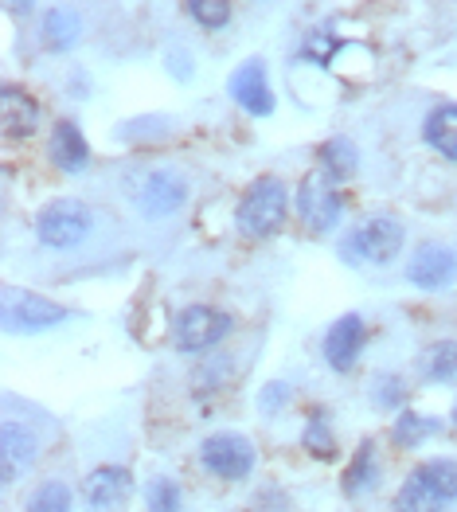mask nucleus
<instances>
[{"instance_id": "f257e3e1", "label": "nucleus", "mask_w": 457, "mask_h": 512, "mask_svg": "<svg viewBox=\"0 0 457 512\" xmlns=\"http://www.w3.org/2000/svg\"><path fill=\"white\" fill-rule=\"evenodd\" d=\"M290 212H293V196L290 188H286V180L274 176V172L254 176L247 188H243L239 204H235V231L243 239H254V243L274 239L286 227Z\"/></svg>"}, {"instance_id": "f03ea898", "label": "nucleus", "mask_w": 457, "mask_h": 512, "mask_svg": "<svg viewBox=\"0 0 457 512\" xmlns=\"http://www.w3.org/2000/svg\"><path fill=\"white\" fill-rule=\"evenodd\" d=\"M403 247H407V227L395 215H368L344 235L340 255L352 266H391L399 262Z\"/></svg>"}, {"instance_id": "7ed1b4c3", "label": "nucleus", "mask_w": 457, "mask_h": 512, "mask_svg": "<svg viewBox=\"0 0 457 512\" xmlns=\"http://www.w3.org/2000/svg\"><path fill=\"white\" fill-rule=\"evenodd\" d=\"M200 458V470L223 481V485H243L254 477L258 470V446L250 434H239V430H215L200 442L196 450Z\"/></svg>"}, {"instance_id": "20e7f679", "label": "nucleus", "mask_w": 457, "mask_h": 512, "mask_svg": "<svg viewBox=\"0 0 457 512\" xmlns=\"http://www.w3.org/2000/svg\"><path fill=\"white\" fill-rule=\"evenodd\" d=\"M348 200L340 192V184H333L325 172H305L297 192H293V215L309 235H333L344 223Z\"/></svg>"}, {"instance_id": "39448f33", "label": "nucleus", "mask_w": 457, "mask_h": 512, "mask_svg": "<svg viewBox=\"0 0 457 512\" xmlns=\"http://www.w3.org/2000/svg\"><path fill=\"white\" fill-rule=\"evenodd\" d=\"M94 231V215L75 196H55L36 212V239L47 251H75Z\"/></svg>"}, {"instance_id": "423d86ee", "label": "nucleus", "mask_w": 457, "mask_h": 512, "mask_svg": "<svg viewBox=\"0 0 457 512\" xmlns=\"http://www.w3.org/2000/svg\"><path fill=\"white\" fill-rule=\"evenodd\" d=\"M168 329H172L168 333L172 348L192 356V352H211V348H219L227 341L235 333V317L227 309H219V305H184L172 317Z\"/></svg>"}, {"instance_id": "0eeeda50", "label": "nucleus", "mask_w": 457, "mask_h": 512, "mask_svg": "<svg viewBox=\"0 0 457 512\" xmlns=\"http://www.w3.org/2000/svg\"><path fill=\"white\" fill-rule=\"evenodd\" d=\"M188 180L180 176L176 169H149L141 172L133 184H129V200L141 219H172L188 204Z\"/></svg>"}, {"instance_id": "6e6552de", "label": "nucleus", "mask_w": 457, "mask_h": 512, "mask_svg": "<svg viewBox=\"0 0 457 512\" xmlns=\"http://www.w3.org/2000/svg\"><path fill=\"white\" fill-rule=\"evenodd\" d=\"M67 305L43 298L36 290H8L4 294V333L8 337H40L67 321Z\"/></svg>"}, {"instance_id": "1a4fd4ad", "label": "nucleus", "mask_w": 457, "mask_h": 512, "mask_svg": "<svg viewBox=\"0 0 457 512\" xmlns=\"http://www.w3.org/2000/svg\"><path fill=\"white\" fill-rule=\"evenodd\" d=\"M40 454H43L40 430L32 427L28 419L4 415V423H0V481H4V489L20 485L28 473L36 470Z\"/></svg>"}, {"instance_id": "9d476101", "label": "nucleus", "mask_w": 457, "mask_h": 512, "mask_svg": "<svg viewBox=\"0 0 457 512\" xmlns=\"http://www.w3.org/2000/svg\"><path fill=\"white\" fill-rule=\"evenodd\" d=\"M133 493H137V477L129 466H94L79 485V497H83L86 512H129L133 505Z\"/></svg>"}, {"instance_id": "9b49d317", "label": "nucleus", "mask_w": 457, "mask_h": 512, "mask_svg": "<svg viewBox=\"0 0 457 512\" xmlns=\"http://www.w3.org/2000/svg\"><path fill=\"white\" fill-rule=\"evenodd\" d=\"M368 348V321L360 313H340L321 337V356L336 376H352Z\"/></svg>"}, {"instance_id": "f8f14e48", "label": "nucleus", "mask_w": 457, "mask_h": 512, "mask_svg": "<svg viewBox=\"0 0 457 512\" xmlns=\"http://www.w3.org/2000/svg\"><path fill=\"white\" fill-rule=\"evenodd\" d=\"M407 282L422 290V294H438V290H450L457 282V251L446 243H418L407 266H403Z\"/></svg>"}, {"instance_id": "ddd939ff", "label": "nucleus", "mask_w": 457, "mask_h": 512, "mask_svg": "<svg viewBox=\"0 0 457 512\" xmlns=\"http://www.w3.org/2000/svg\"><path fill=\"white\" fill-rule=\"evenodd\" d=\"M227 94H231V102L239 110H247L250 118H270L278 110V94H274V86L266 79V63L262 59L239 63L231 71V79H227Z\"/></svg>"}, {"instance_id": "4468645a", "label": "nucleus", "mask_w": 457, "mask_h": 512, "mask_svg": "<svg viewBox=\"0 0 457 512\" xmlns=\"http://www.w3.org/2000/svg\"><path fill=\"white\" fill-rule=\"evenodd\" d=\"M383 489V454L375 438H360V446L348 454L340 470V493L344 501H368Z\"/></svg>"}, {"instance_id": "2eb2a0df", "label": "nucleus", "mask_w": 457, "mask_h": 512, "mask_svg": "<svg viewBox=\"0 0 457 512\" xmlns=\"http://www.w3.org/2000/svg\"><path fill=\"white\" fill-rule=\"evenodd\" d=\"M43 122V106L32 90L16 83L0 86V133L8 145H20L28 137H36V129Z\"/></svg>"}, {"instance_id": "dca6fc26", "label": "nucleus", "mask_w": 457, "mask_h": 512, "mask_svg": "<svg viewBox=\"0 0 457 512\" xmlns=\"http://www.w3.org/2000/svg\"><path fill=\"white\" fill-rule=\"evenodd\" d=\"M90 157L94 153H90V141L79 129V122L75 118H59L51 126V137H47V161L63 176H79V172L90 169Z\"/></svg>"}, {"instance_id": "f3484780", "label": "nucleus", "mask_w": 457, "mask_h": 512, "mask_svg": "<svg viewBox=\"0 0 457 512\" xmlns=\"http://www.w3.org/2000/svg\"><path fill=\"white\" fill-rule=\"evenodd\" d=\"M301 450H305L313 462H321V466H336V458H340V438H336L329 407H309V411H305V423H301Z\"/></svg>"}, {"instance_id": "a211bd4d", "label": "nucleus", "mask_w": 457, "mask_h": 512, "mask_svg": "<svg viewBox=\"0 0 457 512\" xmlns=\"http://www.w3.org/2000/svg\"><path fill=\"white\" fill-rule=\"evenodd\" d=\"M438 434H442V419L422 415V411H415V407L399 411V415H395V423H391V430H387L391 446H395V450H403V454H415V450H422L430 438H438Z\"/></svg>"}, {"instance_id": "6ab92c4d", "label": "nucleus", "mask_w": 457, "mask_h": 512, "mask_svg": "<svg viewBox=\"0 0 457 512\" xmlns=\"http://www.w3.org/2000/svg\"><path fill=\"white\" fill-rule=\"evenodd\" d=\"M422 141L434 149L442 161L457 165V102H442L422 118Z\"/></svg>"}, {"instance_id": "aec40b11", "label": "nucleus", "mask_w": 457, "mask_h": 512, "mask_svg": "<svg viewBox=\"0 0 457 512\" xmlns=\"http://www.w3.org/2000/svg\"><path fill=\"white\" fill-rule=\"evenodd\" d=\"M317 172H325L333 184H348L360 172V149H356V141L344 137V133L321 141V149H317Z\"/></svg>"}, {"instance_id": "412c9836", "label": "nucleus", "mask_w": 457, "mask_h": 512, "mask_svg": "<svg viewBox=\"0 0 457 512\" xmlns=\"http://www.w3.org/2000/svg\"><path fill=\"white\" fill-rule=\"evenodd\" d=\"M368 403H372V411L395 419L399 411H407L411 387H407V380L399 372H375L372 380H368Z\"/></svg>"}, {"instance_id": "4be33fe9", "label": "nucleus", "mask_w": 457, "mask_h": 512, "mask_svg": "<svg viewBox=\"0 0 457 512\" xmlns=\"http://www.w3.org/2000/svg\"><path fill=\"white\" fill-rule=\"evenodd\" d=\"M40 36L47 51H71L79 43V36H83V16L75 8H51L43 16Z\"/></svg>"}, {"instance_id": "5701e85b", "label": "nucleus", "mask_w": 457, "mask_h": 512, "mask_svg": "<svg viewBox=\"0 0 457 512\" xmlns=\"http://www.w3.org/2000/svg\"><path fill=\"white\" fill-rule=\"evenodd\" d=\"M418 376L426 384H454L457 380V341H434L418 352Z\"/></svg>"}, {"instance_id": "b1692460", "label": "nucleus", "mask_w": 457, "mask_h": 512, "mask_svg": "<svg viewBox=\"0 0 457 512\" xmlns=\"http://www.w3.org/2000/svg\"><path fill=\"white\" fill-rule=\"evenodd\" d=\"M24 512H75V489L63 477H47L24 497Z\"/></svg>"}, {"instance_id": "393cba45", "label": "nucleus", "mask_w": 457, "mask_h": 512, "mask_svg": "<svg viewBox=\"0 0 457 512\" xmlns=\"http://www.w3.org/2000/svg\"><path fill=\"white\" fill-rule=\"evenodd\" d=\"M430 489H434V497L450 509L457 505V458H426V462H418L415 470Z\"/></svg>"}, {"instance_id": "a878e982", "label": "nucleus", "mask_w": 457, "mask_h": 512, "mask_svg": "<svg viewBox=\"0 0 457 512\" xmlns=\"http://www.w3.org/2000/svg\"><path fill=\"white\" fill-rule=\"evenodd\" d=\"M446 505L434 497V489L418 477V473H407L403 477V485H399V493H395V501H391V512H442Z\"/></svg>"}, {"instance_id": "bb28decb", "label": "nucleus", "mask_w": 457, "mask_h": 512, "mask_svg": "<svg viewBox=\"0 0 457 512\" xmlns=\"http://www.w3.org/2000/svg\"><path fill=\"white\" fill-rule=\"evenodd\" d=\"M145 512H184V485L176 477H149L145 481Z\"/></svg>"}, {"instance_id": "cd10ccee", "label": "nucleus", "mask_w": 457, "mask_h": 512, "mask_svg": "<svg viewBox=\"0 0 457 512\" xmlns=\"http://www.w3.org/2000/svg\"><path fill=\"white\" fill-rule=\"evenodd\" d=\"M188 16L204 32H223L231 24V0H188Z\"/></svg>"}, {"instance_id": "c85d7f7f", "label": "nucleus", "mask_w": 457, "mask_h": 512, "mask_svg": "<svg viewBox=\"0 0 457 512\" xmlns=\"http://www.w3.org/2000/svg\"><path fill=\"white\" fill-rule=\"evenodd\" d=\"M290 403H293V387L286 384V380H270V384H262L258 399H254V407H258L262 419H278V415H286Z\"/></svg>"}, {"instance_id": "c756f323", "label": "nucleus", "mask_w": 457, "mask_h": 512, "mask_svg": "<svg viewBox=\"0 0 457 512\" xmlns=\"http://www.w3.org/2000/svg\"><path fill=\"white\" fill-rule=\"evenodd\" d=\"M4 4H8V12H16V16H24V12H28V8L36 4V0H4Z\"/></svg>"}, {"instance_id": "7c9ffc66", "label": "nucleus", "mask_w": 457, "mask_h": 512, "mask_svg": "<svg viewBox=\"0 0 457 512\" xmlns=\"http://www.w3.org/2000/svg\"><path fill=\"white\" fill-rule=\"evenodd\" d=\"M450 423H454V430H457V395H454V407H450Z\"/></svg>"}]
</instances>
